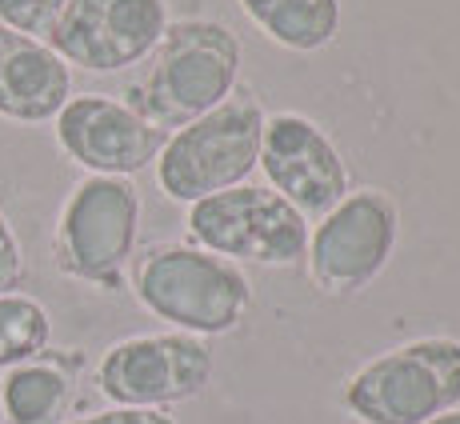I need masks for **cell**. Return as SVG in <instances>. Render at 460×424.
Segmentation results:
<instances>
[{
  "instance_id": "9c48e42d",
  "label": "cell",
  "mask_w": 460,
  "mask_h": 424,
  "mask_svg": "<svg viewBox=\"0 0 460 424\" xmlns=\"http://www.w3.org/2000/svg\"><path fill=\"white\" fill-rule=\"evenodd\" d=\"M168 24V0H65L44 44L68 68L109 76L145 65Z\"/></svg>"
},
{
  "instance_id": "3957f363",
  "label": "cell",
  "mask_w": 460,
  "mask_h": 424,
  "mask_svg": "<svg viewBox=\"0 0 460 424\" xmlns=\"http://www.w3.org/2000/svg\"><path fill=\"white\" fill-rule=\"evenodd\" d=\"M264 109L252 93L236 88L225 104H217L192 125L168 132L164 148L156 153V184L176 205H197L225 189L249 184L261 161Z\"/></svg>"
},
{
  "instance_id": "ba28073f",
  "label": "cell",
  "mask_w": 460,
  "mask_h": 424,
  "mask_svg": "<svg viewBox=\"0 0 460 424\" xmlns=\"http://www.w3.org/2000/svg\"><path fill=\"white\" fill-rule=\"evenodd\" d=\"M212 373L217 360L200 337L145 332L104 349L96 365V388L117 409H168L205 393Z\"/></svg>"
},
{
  "instance_id": "5b68a950",
  "label": "cell",
  "mask_w": 460,
  "mask_h": 424,
  "mask_svg": "<svg viewBox=\"0 0 460 424\" xmlns=\"http://www.w3.org/2000/svg\"><path fill=\"white\" fill-rule=\"evenodd\" d=\"M140 236V192L128 176H84L65 197L52 228V261L68 280L101 293L125 288Z\"/></svg>"
},
{
  "instance_id": "8fae6325",
  "label": "cell",
  "mask_w": 460,
  "mask_h": 424,
  "mask_svg": "<svg viewBox=\"0 0 460 424\" xmlns=\"http://www.w3.org/2000/svg\"><path fill=\"white\" fill-rule=\"evenodd\" d=\"M256 169L264 172L269 189L285 197L300 216H324L349 192V164L341 148L316 120L300 112L264 117Z\"/></svg>"
},
{
  "instance_id": "ac0fdd59",
  "label": "cell",
  "mask_w": 460,
  "mask_h": 424,
  "mask_svg": "<svg viewBox=\"0 0 460 424\" xmlns=\"http://www.w3.org/2000/svg\"><path fill=\"white\" fill-rule=\"evenodd\" d=\"M68 424H176L164 409H104V412H88V417H76Z\"/></svg>"
},
{
  "instance_id": "7c38bea8",
  "label": "cell",
  "mask_w": 460,
  "mask_h": 424,
  "mask_svg": "<svg viewBox=\"0 0 460 424\" xmlns=\"http://www.w3.org/2000/svg\"><path fill=\"white\" fill-rule=\"evenodd\" d=\"M73 96V68L44 40L0 24V117L16 125H44Z\"/></svg>"
},
{
  "instance_id": "4fadbf2b",
  "label": "cell",
  "mask_w": 460,
  "mask_h": 424,
  "mask_svg": "<svg viewBox=\"0 0 460 424\" xmlns=\"http://www.w3.org/2000/svg\"><path fill=\"white\" fill-rule=\"evenodd\" d=\"M76 396V357L40 352L8 368L0 381V417L4 424H65Z\"/></svg>"
},
{
  "instance_id": "6da1fadb",
  "label": "cell",
  "mask_w": 460,
  "mask_h": 424,
  "mask_svg": "<svg viewBox=\"0 0 460 424\" xmlns=\"http://www.w3.org/2000/svg\"><path fill=\"white\" fill-rule=\"evenodd\" d=\"M241 81V40L217 21H176L125 84V104L164 137L225 104Z\"/></svg>"
},
{
  "instance_id": "e0dca14e",
  "label": "cell",
  "mask_w": 460,
  "mask_h": 424,
  "mask_svg": "<svg viewBox=\"0 0 460 424\" xmlns=\"http://www.w3.org/2000/svg\"><path fill=\"white\" fill-rule=\"evenodd\" d=\"M24 277H29V261H24V244L16 228L8 225L4 208H0V293H21Z\"/></svg>"
},
{
  "instance_id": "52a82bcc",
  "label": "cell",
  "mask_w": 460,
  "mask_h": 424,
  "mask_svg": "<svg viewBox=\"0 0 460 424\" xmlns=\"http://www.w3.org/2000/svg\"><path fill=\"white\" fill-rule=\"evenodd\" d=\"M401 236V208L388 192L357 189L316 216L308 233V277L321 293L352 296L388 269Z\"/></svg>"
},
{
  "instance_id": "d6986e66",
  "label": "cell",
  "mask_w": 460,
  "mask_h": 424,
  "mask_svg": "<svg viewBox=\"0 0 460 424\" xmlns=\"http://www.w3.org/2000/svg\"><path fill=\"white\" fill-rule=\"evenodd\" d=\"M429 424H460V409L445 412V417H437V420H429Z\"/></svg>"
},
{
  "instance_id": "2e32d148",
  "label": "cell",
  "mask_w": 460,
  "mask_h": 424,
  "mask_svg": "<svg viewBox=\"0 0 460 424\" xmlns=\"http://www.w3.org/2000/svg\"><path fill=\"white\" fill-rule=\"evenodd\" d=\"M60 13H65V0H0V24L37 40H49Z\"/></svg>"
},
{
  "instance_id": "30bf717a",
  "label": "cell",
  "mask_w": 460,
  "mask_h": 424,
  "mask_svg": "<svg viewBox=\"0 0 460 424\" xmlns=\"http://www.w3.org/2000/svg\"><path fill=\"white\" fill-rule=\"evenodd\" d=\"M57 145L88 176H137L164 148V132L145 125L125 101L104 93H73L52 120Z\"/></svg>"
},
{
  "instance_id": "9a60e30c",
  "label": "cell",
  "mask_w": 460,
  "mask_h": 424,
  "mask_svg": "<svg viewBox=\"0 0 460 424\" xmlns=\"http://www.w3.org/2000/svg\"><path fill=\"white\" fill-rule=\"evenodd\" d=\"M52 316L37 296L29 293H0V368H16L24 360L49 352Z\"/></svg>"
},
{
  "instance_id": "8992f818",
  "label": "cell",
  "mask_w": 460,
  "mask_h": 424,
  "mask_svg": "<svg viewBox=\"0 0 460 424\" xmlns=\"http://www.w3.org/2000/svg\"><path fill=\"white\" fill-rule=\"evenodd\" d=\"M189 236L197 249L233 264L293 269L308 249V216L269 184H236L189 205Z\"/></svg>"
},
{
  "instance_id": "277c9868",
  "label": "cell",
  "mask_w": 460,
  "mask_h": 424,
  "mask_svg": "<svg viewBox=\"0 0 460 424\" xmlns=\"http://www.w3.org/2000/svg\"><path fill=\"white\" fill-rule=\"evenodd\" d=\"M341 404L360 424H429L460 409V340L420 337L380 352L344 381Z\"/></svg>"
},
{
  "instance_id": "ffe728a7",
  "label": "cell",
  "mask_w": 460,
  "mask_h": 424,
  "mask_svg": "<svg viewBox=\"0 0 460 424\" xmlns=\"http://www.w3.org/2000/svg\"><path fill=\"white\" fill-rule=\"evenodd\" d=\"M0 424H4V417H0Z\"/></svg>"
},
{
  "instance_id": "7a4b0ae2",
  "label": "cell",
  "mask_w": 460,
  "mask_h": 424,
  "mask_svg": "<svg viewBox=\"0 0 460 424\" xmlns=\"http://www.w3.org/2000/svg\"><path fill=\"white\" fill-rule=\"evenodd\" d=\"M132 293L140 308L172 332L189 337H225L244 321L252 285L241 264L212 256L197 244H156L132 269Z\"/></svg>"
},
{
  "instance_id": "5bb4252c",
  "label": "cell",
  "mask_w": 460,
  "mask_h": 424,
  "mask_svg": "<svg viewBox=\"0 0 460 424\" xmlns=\"http://www.w3.org/2000/svg\"><path fill=\"white\" fill-rule=\"evenodd\" d=\"M272 44L288 52H321L341 32V0H236Z\"/></svg>"
}]
</instances>
